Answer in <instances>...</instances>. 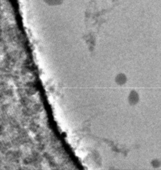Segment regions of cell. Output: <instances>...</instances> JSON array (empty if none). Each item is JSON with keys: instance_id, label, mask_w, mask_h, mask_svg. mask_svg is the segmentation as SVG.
I'll return each instance as SVG.
<instances>
[{"instance_id": "6da1fadb", "label": "cell", "mask_w": 161, "mask_h": 170, "mask_svg": "<svg viewBox=\"0 0 161 170\" xmlns=\"http://www.w3.org/2000/svg\"><path fill=\"white\" fill-rule=\"evenodd\" d=\"M116 81H117V83L118 84H119V85H122V84L125 83V77H124V75H119L117 78H116Z\"/></svg>"}]
</instances>
